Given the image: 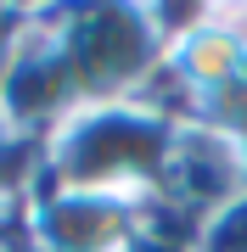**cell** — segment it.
<instances>
[{"label":"cell","instance_id":"obj_4","mask_svg":"<svg viewBox=\"0 0 247 252\" xmlns=\"http://www.w3.org/2000/svg\"><path fill=\"white\" fill-rule=\"evenodd\" d=\"M197 252H247V190L230 196L219 213L197 230Z\"/></svg>","mask_w":247,"mask_h":252},{"label":"cell","instance_id":"obj_5","mask_svg":"<svg viewBox=\"0 0 247 252\" xmlns=\"http://www.w3.org/2000/svg\"><path fill=\"white\" fill-rule=\"evenodd\" d=\"M0 140H6V118H0Z\"/></svg>","mask_w":247,"mask_h":252},{"label":"cell","instance_id":"obj_1","mask_svg":"<svg viewBox=\"0 0 247 252\" xmlns=\"http://www.w3.org/2000/svg\"><path fill=\"white\" fill-rule=\"evenodd\" d=\"M34 17L73 112L107 101H146L152 84L163 79L169 39L152 6L90 0V6H34Z\"/></svg>","mask_w":247,"mask_h":252},{"label":"cell","instance_id":"obj_3","mask_svg":"<svg viewBox=\"0 0 247 252\" xmlns=\"http://www.w3.org/2000/svg\"><path fill=\"white\" fill-rule=\"evenodd\" d=\"M141 230V202L39 185L28 196V235L39 252H124Z\"/></svg>","mask_w":247,"mask_h":252},{"label":"cell","instance_id":"obj_2","mask_svg":"<svg viewBox=\"0 0 247 252\" xmlns=\"http://www.w3.org/2000/svg\"><path fill=\"white\" fill-rule=\"evenodd\" d=\"M174 129L180 124L157 112L152 101L79 107L39 140V185L146 202L169 168Z\"/></svg>","mask_w":247,"mask_h":252}]
</instances>
